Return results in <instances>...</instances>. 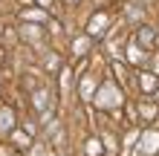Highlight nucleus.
<instances>
[{
	"instance_id": "f257e3e1",
	"label": "nucleus",
	"mask_w": 159,
	"mask_h": 156,
	"mask_svg": "<svg viewBox=\"0 0 159 156\" xmlns=\"http://www.w3.org/2000/svg\"><path fill=\"white\" fill-rule=\"evenodd\" d=\"M98 104H101V107H113V104H119V93H116L113 87H104V90L98 93Z\"/></svg>"
},
{
	"instance_id": "1a4fd4ad",
	"label": "nucleus",
	"mask_w": 159,
	"mask_h": 156,
	"mask_svg": "<svg viewBox=\"0 0 159 156\" xmlns=\"http://www.w3.org/2000/svg\"><path fill=\"white\" fill-rule=\"evenodd\" d=\"M41 3H43V6H49V0H41Z\"/></svg>"
},
{
	"instance_id": "39448f33",
	"label": "nucleus",
	"mask_w": 159,
	"mask_h": 156,
	"mask_svg": "<svg viewBox=\"0 0 159 156\" xmlns=\"http://www.w3.org/2000/svg\"><path fill=\"white\" fill-rule=\"evenodd\" d=\"M142 87H145V90H153V87H156V78H153V75H142Z\"/></svg>"
},
{
	"instance_id": "0eeeda50",
	"label": "nucleus",
	"mask_w": 159,
	"mask_h": 156,
	"mask_svg": "<svg viewBox=\"0 0 159 156\" xmlns=\"http://www.w3.org/2000/svg\"><path fill=\"white\" fill-rule=\"evenodd\" d=\"M84 49H87V41H75V52H78V55H81V52H84Z\"/></svg>"
},
{
	"instance_id": "6e6552de",
	"label": "nucleus",
	"mask_w": 159,
	"mask_h": 156,
	"mask_svg": "<svg viewBox=\"0 0 159 156\" xmlns=\"http://www.w3.org/2000/svg\"><path fill=\"white\" fill-rule=\"evenodd\" d=\"M142 41L145 43H153V32H142Z\"/></svg>"
},
{
	"instance_id": "f03ea898",
	"label": "nucleus",
	"mask_w": 159,
	"mask_h": 156,
	"mask_svg": "<svg viewBox=\"0 0 159 156\" xmlns=\"http://www.w3.org/2000/svg\"><path fill=\"white\" fill-rule=\"evenodd\" d=\"M142 142H145V145H142V153H153V150L159 148V145H156V142H159V133H148Z\"/></svg>"
},
{
	"instance_id": "20e7f679",
	"label": "nucleus",
	"mask_w": 159,
	"mask_h": 156,
	"mask_svg": "<svg viewBox=\"0 0 159 156\" xmlns=\"http://www.w3.org/2000/svg\"><path fill=\"white\" fill-rule=\"evenodd\" d=\"M12 127V110H0V130Z\"/></svg>"
},
{
	"instance_id": "7ed1b4c3",
	"label": "nucleus",
	"mask_w": 159,
	"mask_h": 156,
	"mask_svg": "<svg viewBox=\"0 0 159 156\" xmlns=\"http://www.w3.org/2000/svg\"><path fill=\"white\" fill-rule=\"evenodd\" d=\"M101 26H107V15H96L90 20V35H101Z\"/></svg>"
},
{
	"instance_id": "423d86ee",
	"label": "nucleus",
	"mask_w": 159,
	"mask_h": 156,
	"mask_svg": "<svg viewBox=\"0 0 159 156\" xmlns=\"http://www.w3.org/2000/svg\"><path fill=\"white\" fill-rule=\"evenodd\" d=\"M90 156H98V142H90V148H87Z\"/></svg>"
}]
</instances>
